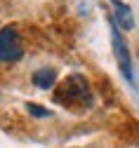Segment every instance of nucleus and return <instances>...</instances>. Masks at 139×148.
Segmentation results:
<instances>
[{
	"instance_id": "f257e3e1",
	"label": "nucleus",
	"mask_w": 139,
	"mask_h": 148,
	"mask_svg": "<svg viewBox=\"0 0 139 148\" xmlns=\"http://www.w3.org/2000/svg\"><path fill=\"white\" fill-rule=\"evenodd\" d=\"M54 97H57V101H62L64 106H71V103L90 106V103H92L90 87H87L85 78H80V75H71V78H66V82L57 89Z\"/></svg>"
},
{
	"instance_id": "20e7f679",
	"label": "nucleus",
	"mask_w": 139,
	"mask_h": 148,
	"mask_svg": "<svg viewBox=\"0 0 139 148\" xmlns=\"http://www.w3.org/2000/svg\"><path fill=\"white\" fill-rule=\"evenodd\" d=\"M111 7H113V16L111 19L118 24V28L132 31L134 28V14H132L130 5H125L123 0H111Z\"/></svg>"
},
{
	"instance_id": "f03ea898",
	"label": "nucleus",
	"mask_w": 139,
	"mask_h": 148,
	"mask_svg": "<svg viewBox=\"0 0 139 148\" xmlns=\"http://www.w3.org/2000/svg\"><path fill=\"white\" fill-rule=\"evenodd\" d=\"M109 28H111V42H113V54H115V61L120 66V73L127 78V82H134V73H132V57H130V49L127 42L123 38L120 28L113 19H109Z\"/></svg>"
},
{
	"instance_id": "39448f33",
	"label": "nucleus",
	"mask_w": 139,
	"mask_h": 148,
	"mask_svg": "<svg viewBox=\"0 0 139 148\" xmlns=\"http://www.w3.org/2000/svg\"><path fill=\"white\" fill-rule=\"evenodd\" d=\"M57 80V73L54 68H40V71H35L33 73V85H38L40 89H50Z\"/></svg>"
},
{
	"instance_id": "7ed1b4c3",
	"label": "nucleus",
	"mask_w": 139,
	"mask_h": 148,
	"mask_svg": "<svg viewBox=\"0 0 139 148\" xmlns=\"http://www.w3.org/2000/svg\"><path fill=\"white\" fill-rule=\"evenodd\" d=\"M24 54L21 49V38L14 26L0 28V61H17Z\"/></svg>"
},
{
	"instance_id": "423d86ee",
	"label": "nucleus",
	"mask_w": 139,
	"mask_h": 148,
	"mask_svg": "<svg viewBox=\"0 0 139 148\" xmlns=\"http://www.w3.org/2000/svg\"><path fill=\"white\" fill-rule=\"evenodd\" d=\"M28 113H33V115H38V118H47L50 110H45V108H40V106H35V103H28Z\"/></svg>"
}]
</instances>
